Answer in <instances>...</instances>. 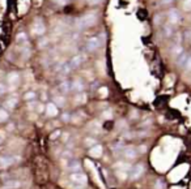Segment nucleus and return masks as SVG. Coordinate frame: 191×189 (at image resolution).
<instances>
[{
  "mask_svg": "<svg viewBox=\"0 0 191 189\" xmlns=\"http://www.w3.org/2000/svg\"><path fill=\"white\" fill-rule=\"evenodd\" d=\"M97 22V14L96 13H86L77 21L79 28H92Z\"/></svg>",
  "mask_w": 191,
  "mask_h": 189,
  "instance_id": "nucleus-1",
  "label": "nucleus"
},
{
  "mask_svg": "<svg viewBox=\"0 0 191 189\" xmlns=\"http://www.w3.org/2000/svg\"><path fill=\"white\" fill-rule=\"evenodd\" d=\"M143 173H144V166L141 163H139V164H135V166H132L131 168H130L128 176L131 180H138Z\"/></svg>",
  "mask_w": 191,
  "mask_h": 189,
  "instance_id": "nucleus-2",
  "label": "nucleus"
},
{
  "mask_svg": "<svg viewBox=\"0 0 191 189\" xmlns=\"http://www.w3.org/2000/svg\"><path fill=\"white\" fill-rule=\"evenodd\" d=\"M69 180H71L72 183H75V184L84 185V184H86L88 178H86L85 173H83V172H80V171H77V172H72V175L69 176Z\"/></svg>",
  "mask_w": 191,
  "mask_h": 189,
  "instance_id": "nucleus-3",
  "label": "nucleus"
},
{
  "mask_svg": "<svg viewBox=\"0 0 191 189\" xmlns=\"http://www.w3.org/2000/svg\"><path fill=\"white\" fill-rule=\"evenodd\" d=\"M45 31H46V26L45 24L42 22V20L37 19L33 22V26H32V33L34 35H43Z\"/></svg>",
  "mask_w": 191,
  "mask_h": 189,
  "instance_id": "nucleus-4",
  "label": "nucleus"
},
{
  "mask_svg": "<svg viewBox=\"0 0 191 189\" xmlns=\"http://www.w3.org/2000/svg\"><path fill=\"white\" fill-rule=\"evenodd\" d=\"M7 82L9 85V89H16L20 83V74L17 72H11L7 76Z\"/></svg>",
  "mask_w": 191,
  "mask_h": 189,
  "instance_id": "nucleus-5",
  "label": "nucleus"
},
{
  "mask_svg": "<svg viewBox=\"0 0 191 189\" xmlns=\"http://www.w3.org/2000/svg\"><path fill=\"white\" fill-rule=\"evenodd\" d=\"M168 20H169V25H178L181 21V14L177 9H170L168 13Z\"/></svg>",
  "mask_w": 191,
  "mask_h": 189,
  "instance_id": "nucleus-6",
  "label": "nucleus"
},
{
  "mask_svg": "<svg viewBox=\"0 0 191 189\" xmlns=\"http://www.w3.org/2000/svg\"><path fill=\"white\" fill-rule=\"evenodd\" d=\"M45 112H46L47 116L54 118V116H56L58 113H59V110H58V106L54 102H50V103H47L46 107H45Z\"/></svg>",
  "mask_w": 191,
  "mask_h": 189,
  "instance_id": "nucleus-7",
  "label": "nucleus"
},
{
  "mask_svg": "<svg viewBox=\"0 0 191 189\" xmlns=\"http://www.w3.org/2000/svg\"><path fill=\"white\" fill-rule=\"evenodd\" d=\"M99 44H101L99 38L93 37V38H90V39H88V42H86V50L89 51V52H93V51H96L97 48H98Z\"/></svg>",
  "mask_w": 191,
  "mask_h": 189,
  "instance_id": "nucleus-8",
  "label": "nucleus"
},
{
  "mask_svg": "<svg viewBox=\"0 0 191 189\" xmlns=\"http://www.w3.org/2000/svg\"><path fill=\"white\" fill-rule=\"evenodd\" d=\"M14 163V158L9 155H1L0 157V168H7Z\"/></svg>",
  "mask_w": 191,
  "mask_h": 189,
  "instance_id": "nucleus-9",
  "label": "nucleus"
},
{
  "mask_svg": "<svg viewBox=\"0 0 191 189\" xmlns=\"http://www.w3.org/2000/svg\"><path fill=\"white\" fill-rule=\"evenodd\" d=\"M102 153H104V149H102V146L101 145H93V146H90V149H89V155L92 158H99L102 155Z\"/></svg>",
  "mask_w": 191,
  "mask_h": 189,
  "instance_id": "nucleus-10",
  "label": "nucleus"
},
{
  "mask_svg": "<svg viewBox=\"0 0 191 189\" xmlns=\"http://www.w3.org/2000/svg\"><path fill=\"white\" fill-rule=\"evenodd\" d=\"M123 155H124L126 159L132 160V159H135V158L138 157V153H136V150L134 148H126L124 149V151H123Z\"/></svg>",
  "mask_w": 191,
  "mask_h": 189,
  "instance_id": "nucleus-11",
  "label": "nucleus"
},
{
  "mask_svg": "<svg viewBox=\"0 0 191 189\" xmlns=\"http://www.w3.org/2000/svg\"><path fill=\"white\" fill-rule=\"evenodd\" d=\"M71 90H75L76 93H80L84 90V83L80 78H76L74 82H71Z\"/></svg>",
  "mask_w": 191,
  "mask_h": 189,
  "instance_id": "nucleus-12",
  "label": "nucleus"
},
{
  "mask_svg": "<svg viewBox=\"0 0 191 189\" xmlns=\"http://www.w3.org/2000/svg\"><path fill=\"white\" fill-rule=\"evenodd\" d=\"M17 102H19V99H17V97H11L8 98L7 101H5V107H7L8 110H13L14 107L17 106Z\"/></svg>",
  "mask_w": 191,
  "mask_h": 189,
  "instance_id": "nucleus-13",
  "label": "nucleus"
},
{
  "mask_svg": "<svg viewBox=\"0 0 191 189\" xmlns=\"http://www.w3.org/2000/svg\"><path fill=\"white\" fill-rule=\"evenodd\" d=\"M86 99H88V98H86V94H85V93H77V94H76V97H75V103H76V104H84V103H85V102H86Z\"/></svg>",
  "mask_w": 191,
  "mask_h": 189,
  "instance_id": "nucleus-14",
  "label": "nucleus"
},
{
  "mask_svg": "<svg viewBox=\"0 0 191 189\" xmlns=\"http://www.w3.org/2000/svg\"><path fill=\"white\" fill-rule=\"evenodd\" d=\"M81 61H83V56L81 55H75L74 58H72V60L69 61V64H71L72 68H77L81 65Z\"/></svg>",
  "mask_w": 191,
  "mask_h": 189,
  "instance_id": "nucleus-15",
  "label": "nucleus"
},
{
  "mask_svg": "<svg viewBox=\"0 0 191 189\" xmlns=\"http://www.w3.org/2000/svg\"><path fill=\"white\" fill-rule=\"evenodd\" d=\"M67 168L69 171H72V172H77V171L81 170V164H80V162H77V160H72V162H69L68 163Z\"/></svg>",
  "mask_w": 191,
  "mask_h": 189,
  "instance_id": "nucleus-16",
  "label": "nucleus"
},
{
  "mask_svg": "<svg viewBox=\"0 0 191 189\" xmlns=\"http://www.w3.org/2000/svg\"><path fill=\"white\" fill-rule=\"evenodd\" d=\"M59 90L63 93V94L71 91V82H69V81H63V82L59 85Z\"/></svg>",
  "mask_w": 191,
  "mask_h": 189,
  "instance_id": "nucleus-17",
  "label": "nucleus"
},
{
  "mask_svg": "<svg viewBox=\"0 0 191 189\" xmlns=\"http://www.w3.org/2000/svg\"><path fill=\"white\" fill-rule=\"evenodd\" d=\"M16 39H17V43L21 44V46H26V43H28V37H26L25 33H19Z\"/></svg>",
  "mask_w": 191,
  "mask_h": 189,
  "instance_id": "nucleus-18",
  "label": "nucleus"
},
{
  "mask_svg": "<svg viewBox=\"0 0 191 189\" xmlns=\"http://www.w3.org/2000/svg\"><path fill=\"white\" fill-rule=\"evenodd\" d=\"M54 103H55L58 107H63L66 104V98L62 97V95H55V97H54Z\"/></svg>",
  "mask_w": 191,
  "mask_h": 189,
  "instance_id": "nucleus-19",
  "label": "nucleus"
},
{
  "mask_svg": "<svg viewBox=\"0 0 191 189\" xmlns=\"http://www.w3.org/2000/svg\"><path fill=\"white\" fill-rule=\"evenodd\" d=\"M5 187L8 189H16V188L21 187V183L17 181V180H12V181H8L7 184H5Z\"/></svg>",
  "mask_w": 191,
  "mask_h": 189,
  "instance_id": "nucleus-20",
  "label": "nucleus"
},
{
  "mask_svg": "<svg viewBox=\"0 0 191 189\" xmlns=\"http://www.w3.org/2000/svg\"><path fill=\"white\" fill-rule=\"evenodd\" d=\"M182 52H183L182 46H179V44H174V47L172 48V53H173V55H174V56H179Z\"/></svg>",
  "mask_w": 191,
  "mask_h": 189,
  "instance_id": "nucleus-21",
  "label": "nucleus"
},
{
  "mask_svg": "<svg viewBox=\"0 0 191 189\" xmlns=\"http://www.w3.org/2000/svg\"><path fill=\"white\" fill-rule=\"evenodd\" d=\"M187 58H189V56H187L185 52H182L179 55V58H178V64L185 67V64H186V61H187Z\"/></svg>",
  "mask_w": 191,
  "mask_h": 189,
  "instance_id": "nucleus-22",
  "label": "nucleus"
},
{
  "mask_svg": "<svg viewBox=\"0 0 191 189\" xmlns=\"http://www.w3.org/2000/svg\"><path fill=\"white\" fill-rule=\"evenodd\" d=\"M8 111L7 110H4V108H1L0 110V123H3V121H5V120L8 119Z\"/></svg>",
  "mask_w": 191,
  "mask_h": 189,
  "instance_id": "nucleus-23",
  "label": "nucleus"
},
{
  "mask_svg": "<svg viewBox=\"0 0 191 189\" xmlns=\"http://www.w3.org/2000/svg\"><path fill=\"white\" fill-rule=\"evenodd\" d=\"M98 94H99V97H101V98H106V97H107V94H109L107 88H105V86L99 88L98 89Z\"/></svg>",
  "mask_w": 191,
  "mask_h": 189,
  "instance_id": "nucleus-24",
  "label": "nucleus"
},
{
  "mask_svg": "<svg viewBox=\"0 0 191 189\" xmlns=\"http://www.w3.org/2000/svg\"><path fill=\"white\" fill-rule=\"evenodd\" d=\"M182 8L185 11H191V0H183L182 1Z\"/></svg>",
  "mask_w": 191,
  "mask_h": 189,
  "instance_id": "nucleus-25",
  "label": "nucleus"
},
{
  "mask_svg": "<svg viewBox=\"0 0 191 189\" xmlns=\"http://www.w3.org/2000/svg\"><path fill=\"white\" fill-rule=\"evenodd\" d=\"M117 176H118V178H119L120 180H126V178L128 176V172H127V171L120 170V171H118V172H117Z\"/></svg>",
  "mask_w": 191,
  "mask_h": 189,
  "instance_id": "nucleus-26",
  "label": "nucleus"
},
{
  "mask_svg": "<svg viewBox=\"0 0 191 189\" xmlns=\"http://www.w3.org/2000/svg\"><path fill=\"white\" fill-rule=\"evenodd\" d=\"M35 98V93L34 91H28L25 95H24V99L25 101H32Z\"/></svg>",
  "mask_w": 191,
  "mask_h": 189,
  "instance_id": "nucleus-27",
  "label": "nucleus"
},
{
  "mask_svg": "<svg viewBox=\"0 0 191 189\" xmlns=\"http://www.w3.org/2000/svg\"><path fill=\"white\" fill-rule=\"evenodd\" d=\"M165 34H166V37H172L174 33H173V28H172V25H168V26H165Z\"/></svg>",
  "mask_w": 191,
  "mask_h": 189,
  "instance_id": "nucleus-28",
  "label": "nucleus"
},
{
  "mask_svg": "<svg viewBox=\"0 0 191 189\" xmlns=\"http://www.w3.org/2000/svg\"><path fill=\"white\" fill-rule=\"evenodd\" d=\"M62 120H63V121H66V123H67V121H71V115H69L68 112H64V113L62 115Z\"/></svg>",
  "mask_w": 191,
  "mask_h": 189,
  "instance_id": "nucleus-29",
  "label": "nucleus"
},
{
  "mask_svg": "<svg viewBox=\"0 0 191 189\" xmlns=\"http://www.w3.org/2000/svg\"><path fill=\"white\" fill-rule=\"evenodd\" d=\"M85 143H86V146H93V145H96V140L94 138H86L85 140Z\"/></svg>",
  "mask_w": 191,
  "mask_h": 189,
  "instance_id": "nucleus-30",
  "label": "nucleus"
},
{
  "mask_svg": "<svg viewBox=\"0 0 191 189\" xmlns=\"http://www.w3.org/2000/svg\"><path fill=\"white\" fill-rule=\"evenodd\" d=\"M60 134H62V132H60V131H55L54 133H51L50 138H51V140H55V138H58V137L60 136Z\"/></svg>",
  "mask_w": 191,
  "mask_h": 189,
  "instance_id": "nucleus-31",
  "label": "nucleus"
},
{
  "mask_svg": "<svg viewBox=\"0 0 191 189\" xmlns=\"http://www.w3.org/2000/svg\"><path fill=\"white\" fill-rule=\"evenodd\" d=\"M185 67H186L187 71L191 72V56H189V58H187V61H186V64H185Z\"/></svg>",
  "mask_w": 191,
  "mask_h": 189,
  "instance_id": "nucleus-32",
  "label": "nucleus"
},
{
  "mask_svg": "<svg viewBox=\"0 0 191 189\" xmlns=\"http://www.w3.org/2000/svg\"><path fill=\"white\" fill-rule=\"evenodd\" d=\"M5 91H7V86L4 83H0V95L5 94Z\"/></svg>",
  "mask_w": 191,
  "mask_h": 189,
  "instance_id": "nucleus-33",
  "label": "nucleus"
},
{
  "mask_svg": "<svg viewBox=\"0 0 191 189\" xmlns=\"http://www.w3.org/2000/svg\"><path fill=\"white\" fill-rule=\"evenodd\" d=\"M172 1L173 0H160V3H161L162 5H168V4H170Z\"/></svg>",
  "mask_w": 191,
  "mask_h": 189,
  "instance_id": "nucleus-34",
  "label": "nucleus"
},
{
  "mask_svg": "<svg viewBox=\"0 0 191 189\" xmlns=\"http://www.w3.org/2000/svg\"><path fill=\"white\" fill-rule=\"evenodd\" d=\"M47 39H42L41 42H39V47H45V46H46V44H47Z\"/></svg>",
  "mask_w": 191,
  "mask_h": 189,
  "instance_id": "nucleus-35",
  "label": "nucleus"
},
{
  "mask_svg": "<svg viewBox=\"0 0 191 189\" xmlns=\"http://www.w3.org/2000/svg\"><path fill=\"white\" fill-rule=\"evenodd\" d=\"M102 0H90V3H92V4H98V3H101Z\"/></svg>",
  "mask_w": 191,
  "mask_h": 189,
  "instance_id": "nucleus-36",
  "label": "nucleus"
},
{
  "mask_svg": "<svg viewBox=\"0 0 191 189\" xmlns=\"http://www.w3.org/2000/svg\"><path fill=\"white\" fill-rule=\"evenodd\" d=\"M3 140H4V137H3V134L0 133V143H1V141H3Z\"/></svg>",
  "mask_w": 191,
  "mask_h": 189,
  "instance_id": "nucleus-37",
  "label": "nucleus"
},
{
  "mask_svg": "<svg viewBox=\"0 0 191 189\" xmlns=\"http://www.w3.org/2000/svg\"><path fill=\"white\" fill-rule=\"evenodd\" d=\"M56 1H58V3H66L67 0H56Z\"/></svg>",
  "mask_w": 191,
  "mask_h": 189,
  "instance_id": "nucleus-38",
  "label": "nucleus"
}]
</instances>
